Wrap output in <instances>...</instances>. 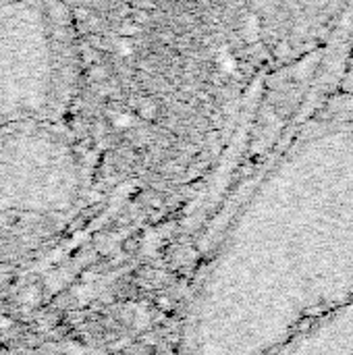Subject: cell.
Masks as SVG:
<instances>
[{"mask_svg": "<svg viewBox=\"0 0 353 355\" xmlns=\"http://www.w3.org/2000/svg\"><path fill=\"white\" fill-rule=\"evenodd\" d=\"M75 79V40L58 0H0V127L56 123Z\"/></svg>", "mask_w": 353, "mask_h": 355, "instance_id": "cell-1", "label": "cell"}, {"mask_svg": "<svg viewBox=\"0 0 353 355\" xmlns=\"http://www.w3.org/2000/svg\"><path fill=\"white\" fill-rule=\"evenodd\" d=\"M77 179V150L56 123L0 127V212L58 208Z\"/></svg>", "mask_w": 353, "mask_h": 355, "instance_id": "cell-2", "label": "cell"}, {"mask_svg": "<svg viewBox=\"0 0 353 355\" xmlns=\"http://www.w3.org/2000/svg\"><path fill=\"white\" fill-rule=\"evenodd\" d=\"M256 33L277 58H298L325 40L350 0H246Z\"/></svg>", "mask_w": 353, "mask_h": 355, "instance_id": "cell-3", "label": "cell"}]
</instances>
